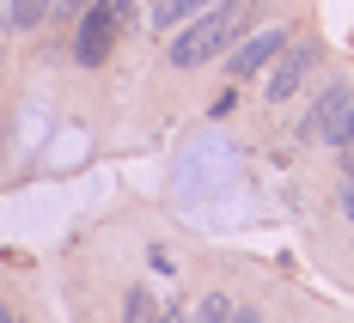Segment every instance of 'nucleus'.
<instances>
[{"label": "nucleus", "instance_id": "1", "mask_svg": "<svg viewBox=\"0 0 354 323\" xmlns=\"http://www.w3.org/2000/svg\"><path fill=\"white\" fill-rule=\"evenodd\" d=\"M245 37V0H220L214 12L189 19L183 31L171 37V68H208L220 49H232Z\"/></svg>", "mask_w": 354, "mask_h": 323}, {"label": "nucleus", "instance_id": "2", "mask_svg": "<svg viewBox=\"0 0 354 323\" xmlns=\"http://www.w3.org/2000/svg\"><path fill=\"white\" fill-rule=\"evenodd\" d=\"M129 12V0H98L92 12H86V25H80V43H73V55L86 61V68H98L110 55V43H116V19Z\"/></svg>", "mask_w": 354, "mask_h": 323}, {"label": "nucleus", "instance_id": "3", "mask_svg": "<svg viewBox=\"0 0 354 323\" xmlns=\"http://www.w3.org/2000/svg\"><path fill=\"white\" fill-rule=\"evenodd\" d=\"M306 68H312V49H306V43H299V49H287V61L275 55V61H269V79H263V92H269L275 104L293 98V92H299V79H306Z\"/></svg>", "mask_w": 354, "mask_h": 323}, {"label": "nucleus", "instance_id": "4", "mask_svg": "<svg viewBox=\"0 0 354 323\" xmlns=\"http://www.w3.org/2000/svg\"><path fill=\"white\" fill-rule=\"evenodd\" d=\"M287 49V31H263V37H250V43H239L232 49V73H263L275 55Z\"/></svg>", "mask_w": 354, "mask_h": 323}, {"label": "nucleus", "instance_id": "5", "mask_svg": "<svg viewBox=\"0 0 354 323\" xmlns=\"http://www.w3.org/2000/svg\"><path fill=\"white\" fill-rule=\"evenodd\" d=\"M214 6H220V0H159V6H153V25H159V31H183L189 19H202Z\"/></svg>", "mask_w": 354, "mask_h": 323}, {"label": "nucleus", "instance_id": "6", "mask_svg": "<svg viewBox=\"0 0 354 323\" xmlns=\"http://www.w3.org/2000/svg\"><path fill=\"white\" fill-rule=\"evenodd\" d=\"M348 110H354V98L342 92V86H336V92H324V98H318V110H312V128H318V135H330V128H336V122H342Z\"/></svg>", "mask_w": 354, "mask_h": 323}, {"label": "nucleus", "instance_id": "7", "mask_svg": "<svg viewBox=\"0 0 354 323\" xmlns=\"http://www.w3.org/2000/svg\"><path fill=\"white\" fill-rule=\"evenodd\" d=\"M55 0H6V31H37Z\"/></svg>", "mask_w": 354, "mask_h": 323}, {"label": "nucleus", "instance_id": "8", "mask_svg": "<svg viewBox=\"0 0 354 323\" xmlns=\"http://www.w3.org/2000/svg\"><path fill=\"white\" fill-rule=\"evenodd\" d=\"M122 323H159V317H153V299H147L141 287L122 299Z\"/></svg>", "mask_w": 354, "mask_h": 323}, {"label": "nucleus", "instance_id": "9", "mask_svg": "<svg viewBox=\"0 0 354 323\" xmlns=\"http://www.w3.org/2000/svg\"><path fill=\"white\" fill-rule=\"evenodd\" d=\"M202 323H232V305L214 293V299H202Z\"/></svg>", "mask_w": 354, "mask_h": 323}, {"label": "nucleus", "instance_id": "10", "mask_svg": "<svg viewBox=\"0 0 354 323\" xmlns=\"http://www.w3.org/2000/svg\"><path fill=\"white\" fill-rule=\"evenodd\" d=\"M324 141H330V146H342V153H348V146H354V110L342 116V122H336V128H330V135H324Z\"/></svg>", "mask_w": 354, "mask_h": 323}, {"label": "nucleus", "instance_id": "11", "mask_svg": "<svg viewBox=\"0 0 354 323\" xmlns=\"http://www.w3.org/2000/svg\"><path fill=\"white\" fill-rule=\"evenodd\" d=\"M232 323H269L263 311H232Z\"/></svg>", "mask_w": 354, "mask_h": 323}, {"label": "nucleus", "instance_id": "12", "mask_svg": "<svg viewBox=\"0 0 354 323\" xmlns=\"http://www.w3.org/2000/svg\"><path fill=\"white\" fill-rule=\"evenodd\" d=\"M0 323H19V317H12V311H0Z\"/></svg>", "mask_w": 354, "mask_h": 323}, {"label": "nucleus", "instance_id": "13", "mask_svg": "<svg viewBox=\"0 0 354 323\" xmlns=\"http://www.w3.org/2000/svg\"><path fill=\"white\" fill-rule=\"evenodd\" d=\"M0 25H6V0H0Z\"/></svg>", "mask_w": 354, "mask_h": 323}]
</instances>
